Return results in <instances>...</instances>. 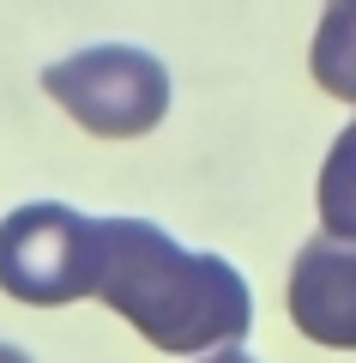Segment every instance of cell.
I'll list each match as a JSON object with an SVG mask.
<instances>
[{"label": "cell", "instance_id": "obj_1", "mask_svg": "<svg viewBox=\"0 0 356 363\" xmlns=\"http://www.w3.org/2000/svg\"><path fill=\"white\" fill-rule=\"evenodd\" d=\"M97 297L176 357L224 351L254 321L248 279L224 255H193L145 218H103Z\"/></svg>", "mask_w": 356, "mask_h": 363}, {"label": "cell", "instance_id": "obj_2", "mask_svg": "<svg viewBox=\"0 0 356 363\" xmlns=\"http://www.w3.org/2000/svg\"><path fill=\"white\" fill-rule=\"evenodd\" d=\"M103 272V218H85L61 200H30V206L0 218V291L13 303H79L97 297Z\"/></svg>", "mask_w": 356, "mask_h": 363}, {"label": "cell", "instance_id": "obj_3", "mask_svg": "<svg viewBox=\"0 0 356 363\" xmlns=\"http://www.w3.org/2000/svg\"><path fill=\"white\" fill-rule=\"evenodd\" d=\"M42 91L97 140H139L169 109V73L157 55L103 43L42 67Z\"/></svg>", "mask_w": 356, "mask_h": 363}, {"label": "cell", "instance_id": "obj_4", "mask_svg": "<svg viewBox=\"0 0 356 363\" xmlns=\"http://www.w3.org/2000/svg\"><path fill=\"white\" fill-rule=\"evenodd\" d=\"M290 321L302 339L356 351V242L314 236L290 267Z\"/></svg>", "mask_w": 356, "mask_h": 363}, {"label": "cell", "instance_id": "obj_5", "mask_svg": "<svg viewBox=\"0 0 356 363\" xmlns=\"http://www.w3.org/2000/svg\"><path fill=\"white\" fill-rule=\"evenodd\" d=\"M308 67H314L320 91L356 104V0H326L314 49H308Z\"/></svg>", "mask_w": 356, "mask_h": 363}, {"label": "cell", "instance_id": "obj_6", "mask_svg": "<svg viewBox=\"0 0 356 363\" xmlns=\"http://www.w3.org/2000/svg\"><path fill=\"white\" fill-rule=\"evenodd\" d=\"M320 236L356 242V121L332 140L320 169Z\"/></svg>", "mask_w": 356, "mask_h": 363}, {"label": "cell", "instance_id": "obj_7", "mask_svg": "<svg viewBox=\"0 0 356 363\" xmlns=\"http://www.w3.org/2000/svg\"><path fill=\"white\" fill-rule=\"evenodd\" d=\"M200 363H254L248 351H236V345H224V351H212V357H200Z\"/></svg>", "mask_w": 356, "mask_h": 363}, {"label": "cell", "instance_id": "obj_8", "mask_svg": "<svg viewBox=\"0 0 356 363\" xmlns=\"http://www.w3.org/2000/svg\"><path fill=\"white\" fill-rule=\"evenodd\" d=\"M0 363H30V357H25L18 345H0Z\"/></svg>", "mask_w": 356, "mask_h": 363}]
</instances>
